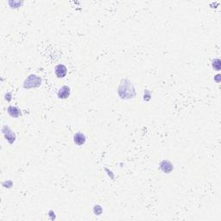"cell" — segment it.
Masks as SVG:
<instances>
[{
	"label": "cell",
	"mask_w": 221,
	"mask_h": 221,
	"mask_svg": "<svg viewBox=\"0 0 221 221\" xmlns=\"http://www.w3.org/2000/svg\"><path fill=\"white\" fill-rule=\"evenodd\" d=\"M54 72L58 78H63L67 74V67L64 65H57L54 68Z\"/></svg>",
	"instance_id": "6da1fadb"
},
{
	"label": "cell",
	"mask_w": 221,
	"mask_h": 221,
	"mask_svg": "<svg viewBox=\"0 0 221 221\" xmlns=\"http://www.w3.org/2000/svg\"><path fill=\"white\" fill-rule=\"evenodd\" d=\"M70 94V88L67 86H62L59 90L58 92V96L60 98H67Z\"/></svg>",
	"instance_id": "7a4b0ae2"
},
{
	"label": "cell",
	"mask_w": 221,
	"mask_h": 221,
	"mask_svg": "<svg viewBox=\"0 0 221 221\" xmlns=\"http://www.w3.org/2000/svg\"><path fill=\"white\" fill-rule=\"evenodd\" d=\"M74 143L77 145H82L86 142V136H85V135H83L82 133H77L74 136Z\"/></svg>",
	"instance_id": "3957f363"
},
{
	"label": "cell",
	"mask_w": 221,
	"mask_h": 221,
	"mask_svg": "<svg viewBox=\"0 0 221 221\" xmlns=\"http://www.w3.org/2000/svg\"><path fill=\"white\" fill-rule=\"evenodd\" d=\"M8 112H9V113L11 114L12 117H18L19 115H20V112H19V110L16 107H13V106H11V107H9L8 109Z\"/></svg>",
	"instance_id": "277c9868"
},
{
	"label": "cell",
	"mask_w": 221,
	"mask_h": 221,
	"mask_svg": "<svg viewBox=\"0 0 221 221\" xmlns=\"http://www.w3.org/2000/svg\"><path fill=\"white\" fill-rule=\"evenodd\" d=\"M213 67L215 70H219L220 69V60L219 59H216L213 60Z\"/></svg>",
	"instance_id": "5b68a950"
}]
</instances>
